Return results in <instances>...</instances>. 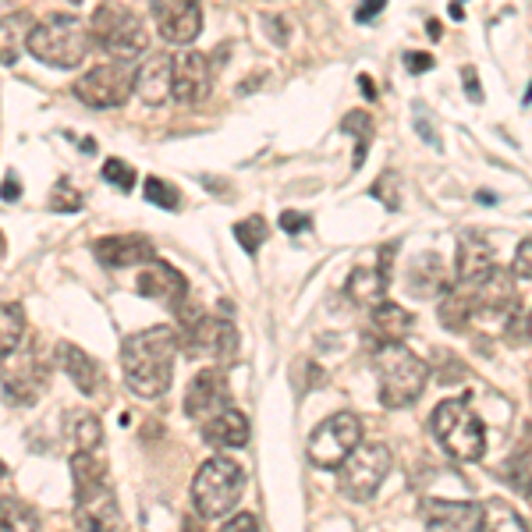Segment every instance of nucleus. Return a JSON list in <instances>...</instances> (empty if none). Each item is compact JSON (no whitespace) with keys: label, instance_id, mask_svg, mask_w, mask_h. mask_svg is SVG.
<instances>
[{"label":"nucleus","instance_id":"obj_6","mask_svg":"<svg viewBox=\"0 0 532 532\" xmlns=\"http://www.w3.org/2000/svg\"><path fill=\"white\" fill-rule=\"evenodd\" d=\"M29 54L50 68H79L89 54V29L75 15H50L32 25Z\"/></svg>","mask_w":532,"mask_h":532},{"label":"nucleus","instance_id":"obj_23","mask_svg":"<svg viewBox=\"0 0 532 532\" xmlns=\"http://www.w3.org/2000/svg\"><path fill=\"white\" fill-rule=\"evenodd\" d=\"M493 249L479 238H462L458 242V256H454V281L472 288L476 281H483L486 274L493 270Z\"/></svg>","mask_w":532,"mask_h":532},{"label":"nucleus","instance_id":"obj_2","mask_svg":"<svg viewBox=\"0 0 532 532\" xmlns=\"http://www.w3.org/2000/svg\"><path fill=\"white\" fill-rule=\"evenodd\" d=\"M376 384H380V405L384 408H408L423 398L426 384H430V366L426 359L405 348L401 341L394 345H380L373 359Z\"/></svg>","mask_w":532,"mask_h":532},{"label":"nucleus","instance_id":"obj_24","mask_svg":"<svg viewBox=\"0 0 532 532\" xmlns=\"http://www.w3.org/2000/svg\"><path fill=\"white\" fill-rule=\"evenodd\" d=\"M373 313V320H369V327H373V334L380 337V345H394V341H405L408 334H412V313H408L405 306H398V302H380V306L369 309Z\"/></svg>","mask_w":532,"mask_h":532},{"label":"nucleus","instance_id":"obj_45","mask_svg":"<svg viewBox=\"0 0 532 532\" xmlns=\"http://www.w3.org/2000/svg\"><path fill=\"white\" fill-rule=\"evenodd\" d=\"M0 196L8 199V203H15V199L22 196V188H18V178H15V174H8V178H4V188H0Z\"/></svg>","mask_w":532,"mask_h":532},{"label":"nucleus","instance_id":"obj_9","mask_svg":"<svg viewBox=\"0 0 532 532\" xmlns=\"http://www.w3.org/2000/svg\"><path fill=\"white\" fill-rule=\"evenodd\" d=\"M132 93H135V71L128 68V61L96 64V68H89L75 82V96L86 107H96V110L121 107Z\"/></svg>","mask_w":532,"mask_h":532},{"label":"nucleus","instance_id":"obj_17","mask_svg":"<svg viewBox=\"0 0 532 532\" xmlns=\"http://www.w3.org/2000/svg\"><path fill=\"white\" fill-rule=\"evenodd\" d=\"M472 302H476V313L486 316H504L515 309V270H501L493 266L483 281L472 284Z\"/></svg>","mask_w":532,"mask_h":532},{"label":"nucleus","instance_id":"obj_38","mask_svg":"<svg viewBox=\"0 0 532 532\" xmlns=\"http://www.w3.org/2000/svg\"><path fill=\"white\" fill-rule=\"evenodd\" d=\"M511 270H515V277H522V281H532V238H522V242H518Z\"/></svg>","mask_w":532,"mask_h":532},{"label":"nucleus","instance_id":"obj_37","mask_svg":"<svg viewBox=\"0 0 532 532\" xmlns=\"http://www.w3.org/2000/svg\"><path fill=\"white\" fill-rule=\"evenodd\" d=\"M103 181H110L114 188H121V192H132L135 188V167H128L125 160H118V157H110V160H103Z\"/></svg>","mask_w":532,"mask_h":532},{"label":"nucleus","instance_id":"obj_27","mask_svg":"<svg viewBox=\"0 0 532 532\" xmlns=\"http://www.w3.org/2000/svg\"><path fill=\"white\" fill-rule=\"evenodd\" d=\"M32 15L15 11V15L0 18V64H15L22 50H29V32H32Z\"/></svg>","mask_w":532,"mask_h":532},{"label":"nucleus","instance_id":"obj_15","mask_svg":"<svg viewBox=\"0 0 532 532\" xmlns=\"http://www.w3.org/2000/svg\"><path fill=\"white\" fill-rule=\"evenodd\" d=\"M93 252L96 259H100L103 266H110V270H125V266H146L157 259V249H153V242L142 235H110V238H100V242H93Z\"/></svg>","mask_w":532,"mask_h":532},{"label":"nucleus","instance_id":"obj_44","mask_svg":"<svg viewBox=\"0 0 532 532\" xmlns=\"http://www.w3.org/2000/svg\"><path fill=\"white\" fill-rule=\"evenodd\" d=\"M227 532H242V529H256V518L252 515H235V518H227L224 522Z\"/></svg>","mask_w":532,"mask_h":532},{"label":"nucleus","instance_id":"obj_34","mask_svg":"<svg viewBox=\"0 0 532 532\" xmlns=\"http://www.w3.org/2000/svg\"><path fill=\"white\" fill-rule=\"evenodd\" d=\"M0 529H36V511L22 501H0Z\"/></svg>","mask_w":532,"mask_h":532},{"label":"nucleus","instance_id":"obj_16","mask_svg":"<svg viewBox=\"0 0 532 532\" xmlns=\"http://www.w3.org/2000/svg\"><path fill=\"white\" fill-rule=\"evenodd\" d=\"M419 518L426 529H454V532H472L483 529V504L476 501H426L419 508Z\"/></svg>","mask_w":532,"mask_h":532},{"label":"nucleus","instance_id":"obj_35","mask_svg":"<svg viewBox=\"0 0 532 532\" xmlns=\"http://www.w3.org/2000/svg\"><path fill=\"white\" fill-rule=\"evenodd\" d=\"M483 529H525V522L504 501L483 504Z\"/></svg>","mask_w":532,"mask_h":532},{"label":"nucleus","instance_id":"obj_29","mask_svg":"<svg viewBox=\"0 0 532 532\" xmlns=\"http://www.w3.org/2000/svg\"><path fill=\"white\" fill-rule=\"evenodd\" d=\"M71 479H75V497H86V493L107 486V479H103V465L96 462V451L71 454Z\"/></svg>","mask_w":532,"mask_h":532},{"label":"nucleus","instance_id":"obj_22","mask_svg":"<svg viewBox=\"0 0 532 532\" xmlns=\"http://www.w3.org/2000/svg\"><path fill=\"white\" fill-rule=\"evenodd\" d=\"M57 362H61V369L68 373L71 384L79 387L82 394H89V398H93V394L103 387L100 362H96L93 355L82 352V348H75V345H68V341H61V345H57Z\"/></svg>","mask_w":532,"mask_h":532},{"label":"nucleus","instance_id":"obj_31","mask_svg":"<svg viewBox=\"0 0 532 532\" xmlns=\"http://www.w3.org/2000/svg\"><path fill=\"white\" fill-rule=\"evenodd\" d=\"M341 132L355 139V167H362V160H366V149H369V139H373V118H369L366 110H352V114H345V118H341Z\"/></svg>","mask_w":532,"mask_h":532},{"label":"nucleus","instance_id":"obj_5","mask_svg":"<svg viewBox=\"0 0 532 532\" xmlns=\"http://www.w3.org/2000/svg\"><path fill=\"white\" fill-rule=\"evenodd\" d=\"M89 40L100 50H107L114 61H135L149 47L142 18L132 8L118 4V0H107V4H100L93 11V18H89Z\"/></svg>","mask_w":532,"mask_h":532},{"label":"nucleus","instance_id":"obj_3","mask_svg":"<svg viewBox=\"0 0 532 532\" xmlns=\"http://www.w3.org/2000/svg\"><path fill=\"white\" fill-rule=\"evenodd\" d=\"M430 430L440 440L454 462H483L486 454V426L476 412H472L469 398H447L433 408L430 415Z\"/></svg>","mask_w":532,"mask_h":532},{"label":"nucleus","instance_id":"obj_39","mask_svg":"<svg viewBox=\"0 0 532 532\" xmlns=\"http://www.w3.org/2000/svg\"><path fill=\"white\" fill-rule=\"evenodd\" d=\"M462 86L472 103H483V86H479V79H476V68H462Z\"/></svg>","mask_w":532,"mask_h":532},{"label":"nucleus","instance_id":"obj_30","mask_svg":"<svg viewBox=\"0 0 532 532\" xmlns=\"http://www.w3.org/2000/svg\"><path fill=\"white\" fill-rule=\"evenodd\" d=\"M25 334V313L18 302H4L0 306V359H8L18 345H22Z\"/></svg>","mask_w":532,"mask_h":532},{"label":"nucleus","instance_id":"obj_1","mask_svg":"<svg viewBox=\"0 0 532 532\" xmlns=\"http://www.w3.org/2000/svg\"><path fill=\"white\" fill-rule=\"evenodd\" d=\"M178 330L174 327H146L125 337L121 345V373L135 398H164L174 380V362H178Z\"/></svg>","mask_w":532,"mask_h":532},{"label":"nucleus","instance_id":"obj_33","mask_svg":"<svg viewBox=\"0 0 532 532\" xmlns=\"http://www.w3.org/2000/svg\"><path fill=\"white\" fill-rule=\"evenodd\" d=\"M266 235H270V227H266L263 217H249V220H238V224H235L238 245H242V249L249 252V256H256L259 245L266 242Z\"/></svg>","mask_w":532,"mask_h":532},{"label":"nucleus","instance_id":"obj_47","mask_svg":"<svg viewBox=\"0 0 532 532\" xmlns=\"http://www.w3.org/2000/svg\"><path fill=\"white\" fill-rule=\"evenodd\" d=\"M525 334L532 337V313H529V320H525Z\"/></svg>","mask_w":532,"mask_h":532},{"label":"nucleus","instance_id":"obj_48","mask_svg":"<svg viewBox=\"0 0 532 532\" xmlns=\"http://www.w3.org/2000/svg\"><path fill=\"white\" fill-rule=\"evenodd\" d=\"M4 476H8V469H4V462H0V479H4Z\"/></svg>","mask_w":532,"mask_h":532},{"label":"nucleus","instance_id":"obj_13","mask_svg":"<svg viewBox=\"0 0 532 532\" xmlns=\"http://www.w3.org/2000/svg\"><path fill=\"white\" fill-rule=\"evenodd\" d=\"M227 405H231L227 376L220 373V369H199V373L192 376L188 391H185V415L188 419L203 423V419H210L213 412H220V408H227Z\"/></svg>","mask_w":532,"mask_h":532},{"label":"nucleus","instance_id":"obj_41","mask_svg":"<svg viewBox=\"0 0 532 532\" xmlns=\"http://www.w3.org/2000/svg\"><path fill=\"white\" fill-rule=\"evenodd\" d=\"M281 227L288 231V235H295V231L309 227V217L306 213H298V210H288V213H281Z\"/></svg>","mask_w":532,"mask_h":532},{"label":"nucleus","instance_id":"obj_36","mask_svg":"<svg viewBox=\"0 0 532 532\" xmlns=\"http://www.w3.org/2000/svg\"><path fill=\"white\" fill-rule=\"evenodd\" d=\"M146 199L153 206H164V210H178L181 206V196H178V188L171 185V181H160V178H146Z\"/></svg>","mask_w":532,"mask_h":532},{"label":"nucleus","instance_id":"obj_40","mask_svg":"<svg viewBox=\"0 0 532 532\" xmlns=\"http://www.w3.org/2000/svg\"><path fill=\"white\" fill-rule=\"evenodd\" d=\"M263 25H266V36H270V40H274L277 47H284V43H288V25H284V18H274V15H270Z\"/></svg>","mask_w":532,"mask_h":532},{"label":"nucleus","instance_id":"obj_20","mask_svg":"<svg viewBox=\"0 0 532 532\" xmlns=\"http://www.w3.org/2000/svg\"><path fill=\"white\" fill-rule=\"evenodd\" d=\"M199 430H203L206 444L217 447V451H220V447H245V444H249V437H252L249 419H245L235 405H227V408H220V412H213L210 419H203V423H199Z\"/></svg>","mask_w":532,"mask_h":532},{"label":"nucleus","instance_id":"obj_25","mask_svg":"<svg viewBox=\"0 0 532 532\" xmlns=\"http://www.w3.org/2000/svg\"><path fill=\"white\" fill-rule=\"evenodd\" d=\"M408 291L419 298H440L447 291V266L440 263V256L426 252L412 263L408 270Z\"/></svg>","mask_w":532,"mask_h":532},{"label":"nucleus","instance_id":"obj_49","mask_svg":"<svg viewBox=\"0 0 532 532\" xmlns=\"http://www.w3.org/2000/svg\"><path fill=\"white\" fill-rule=\"evenodd\" d=\"M0 4H11V0H0Z\"/></svg>","mask_w":532,"mask_h":532},{"label":"nucleus","instance_id":"obj_10","mask_svg":"<svg viewBox=\"0 0 532 532\" xmlns=\"http://www.w3.org/2000/svg\"><path fill=\"white\" fill-rule=\"evenodd\" d=\"M157 29L174 47H192L203 32V4L199 0H149Z\"/></svg>","mask_w":532,"mask_h":532},{"label":"nucleus","instance_id":"obj_50","mask_svg":"<svg viewBox=\"0 0 532 532\" xmlns=\"http://www.w3.org/2000/svg\"><path fill=\"white\" fill-rule=\"evenodd\" d=\"M71 4H82V0H71Z\"/></svg>","mask_w":532,"mask_h":532},{"label":"nucleus","instance_id":"obj_7","mask_svg":"<svg viewBox=\"0 0 532 532\" xmlns=\"http://www.w3.org/2000/svg\"><path fill=\"white\" fill-rule=\"evenodd\" d=\"M391 447L373 440V444H359L345 462L337 465V490L345 493L352 504L373 501L376 490L391 476Z\"/></svg>","mask_w":532,"mask_h":532},{"label":"nucleus","instance_id":"obj_11","mask_svg":"<svg viewBox=\"0 0 532 532\" xmlns=\"http://www.w3.org/2000/svg\"><path fill=\"white\" fill-rule=\"evenodd\" d=\"M394 252H398V242H387L380 249V263L376 266H352V274L345 281V295L352 298L355 306L362 309H373L380 306L387 298V284H391V263H394Z\"/></svg>","mask_w":532,"mask_h":532},{"label":"nucleus","instance_id":"obj_46","mask_svg":"<svg viewBox=\"0 0 532 532\" xmlns=\"http://www.w3.org/2000/svg\"><path fill=\"white\" fill-rule=\"evenodd\" d=\"M359 86L366 89V96H373V93H376V89H373V82H369L366 75H362V79H359Z\"/></svg>","mask_w":532,"mask_h":532},{"label":"nucleus","instance_id":"obj_32","mask_svg":"<svg viewBox=\"0 0 532 532\" xmlns=\"http://www.w3.org/2000/svg\"><path fill=\"white\" fill-rule=\"evenodd\" d=\"M47 206H50V213H79L82 210V192L71 185L68 178H61L54 188H50Z\"/></svg>","mask_w":532,"mask_h":532},{"label":"nucleus","instance_id":"obj_21","mask_svg":"<svg viewBox=\"0 0 532 532\" xmlns=\"http://www.w3.org/2000/svg\"><path fill=\"white\" fill-rule=\"evenodd\" d=\"M75 522L79 529H121L125 525L107 486L86 493V497H75Z\"/></svg>","mask_w":532,"mask_h":532},{"label":"nucleus","instance_id":"obj_19","mask_svg":"<svg viewBox=\"0 0 532 532\" xmlns=\"http://www.w3.org/2000/svg\"><path fill=\"white\" fill-rule=\"evenodd\" d=\"M43 387H47V369L36 359H22V366L0 373V394L11 405H32L43 394Z\"/></svg>","mask_w":532,"mask_h":532},{"label":"nucleus","instance_id":"obj_14","mask_svg":"<svg viewBox=\"0 0 532 532\" xmlns=\"http://www.w3.org/2000/svg\"><path fill=\"white\" fill-rule=\"evenodd\" d=\"M135 291H139L142 298H149V302L178 309L188 298V281H185V274L174 270V266L153 259V263H146V270L135 277Z\"/></svg>","mask_w":532,"mask_h":532},{"label":"nucleus","instance_id":"obj_28","mask_svg":"<svg viewBox=\"0 0 532 532\" xmlns=\"http://www.w3.org/2000/svg\"><path fill=\"white\" fill-rule=\"evenodd\" d=\"M64 433H68L75 451H96L103 444V426L93 412H68L64 419Z\"/></svg>","mask_w":532,"mask_h":532},{"label":"nucleus","instance_id":"obj_4","mask_svg":"<svg viewBox=\"0 0 532 532\" xmlns=\"http://www.w3.org/2000/svg\"><path fill=\"white\" fill-rule=\"evenodd\" d=\"M245 490V469L227 458V454H213L210 462L199 465L196 479H192V504L203 518H227L238 508Z\"/></svg>","mask_w":532,"mask_h":532},{"label":"nucleus","instance_id":"obj_43","mask_svg":"<svg viewBox=\"0 0 532 532\" xmlns=\"http://www.w3.org/2000/svg\"><path fill=\"white\" fill-rule=\"evenodd\" d=\"M405 68L412 71V75H419V71H430L433 57L430 54H405Z\"/></svg>","mask_w":532,"mask_h":532},{"label":"nucleus","instance_id":"obj_18","mask_svg":"<svg viewBox=\"0 0 532 532\" xmlns=\"http://www.w3.org/2000/svg\"><path fill=\"white\" fill-rule=\"evenodd\" d=\"M135 96L149 107H160L167 96H174V57L149 54L135 68Z\"/></svg>","mask_w":532,"mask_h":532},{"label":"nucleus","instance_id":"obj_8","mask_svg":"<svg viewBox=\"0 0 532 532\" xmlns=\"http://www.w3.org/2000/svg\"><path fill=\"white\" fill-rule=\"evenodd\" d=\"M362 444V419L355 412H337L327 415L313 433H309L306 454L316 469H337L348 454Z\"/></svg>","mask_w":532,"mask_h":532},{"label":"nucleus","instance_id":"obj_42","mask_svg":"<svg viewBox=\"0 0 532 532\" xmlns=\"http://www.w3.org/2000/svg\"><path fill=\"white\" fill-rule=\"evenodd\" d=\"M384 8H387V0H362L359 11H355V18H359V22H373V18L380 15Z\"/></svg>","mask_w":532,"mask_h":532},{"label":"nucleus","instance_id":"obj_12","mask_svg":"<svg viewBox=\"0 0 532 532\" xmlns=\"http://www.w3.org/2000/svg\"><path fill=\"white\" fill-rule=\"evenodd\" d=\"M213 89V68L203 50H181L174 57V100L178 103H203Z\"/></svg>","mask_w":532,"mask_h":532},{"label":"nucleus","instance_id":"obj_26","mask_svg":"<svg viewBox=\"0 0 532 532\" xmlns=\"http://www.w3.org/2000/svg\"><path fill=\"white\" fill-rule=\"evenodd\" d=\"M437 316H440V323L451 330V334H465V330H469V323H472V316H476L472 288H465V284H458V288H447L444 295H440Z\"/></svg>","mask_w":532,"mask_h":532}]
</instances>
